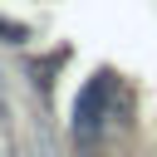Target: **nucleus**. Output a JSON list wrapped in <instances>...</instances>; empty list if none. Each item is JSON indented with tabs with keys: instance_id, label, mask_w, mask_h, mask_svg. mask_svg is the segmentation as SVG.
Returning <instances> with one entry per match:
<instances>
[{
	"instance_id": "nucleus-1",
	"label": "nucleus",
	"mask_w": 157,
	"mask_h": 157,
	"mask_svg": "<svg viewBox=\"0 0 157 157\" xmlns=\"http://www.w3.org/2000/svg\"><path fill=\"white\" fill-rule=\"evenodd\" d=\"M108 123H113V78L98 74V78L78 93V103H74V137H78V142H93Z\"/></svg>"
}]
</instances>
